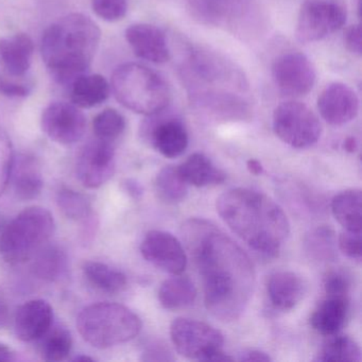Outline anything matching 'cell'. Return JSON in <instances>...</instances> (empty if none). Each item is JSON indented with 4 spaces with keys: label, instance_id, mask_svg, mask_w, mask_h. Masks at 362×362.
I'll return each mask as SVG.
<instances>
[{
    "label": "cell",
    "instance_id": "681fc988",
    "mask_svg": "<svg viewBox=\"0 0 362 362\" xmlns=\"http://www.w3.org/2000/svg\"><path fill=\"white\" fill-rule=\"evenodd\" d=\"M75 361H94V359L88 357V356H79V357L76 358Z\"/></svg>",
    "mask_w": 362,
    "mask_h": 362
},
{
    "label": "cell",
    "instance_id": "d6a6232c",
    "mask_svg": "<svg viewBox=\"0 0 362 362\" xmlns=\"http://www.w3.org/2000/svg\"><path fill=\"white\" fill-rule=\"evenodd\" d=\"M307 253L317 260L330 262L337 255V240L334 232L328 226L313 230L305 241Z\"/></svg>",
    "mask_w": 362,
    "mask_h": 362
},
{
    "label": "cell",
    "instance_id": "1f68e13d",
    "mask_svg": "<svg viewBox=\"0 0 362 362\" xmlns=\"http://www.w3.org/2000/svg\"><path fill=\"white\" fill-rule=\"evenodd\" d=\"M322 362H359L361 351L359 345L346 336H337L325 343L317 358Z\"/></svg>",
    "mask_w": 362,
    "mask_h": 362
},
{
    "label": "cell",
    "instance_id": "7bdbcfd3",
    "mask_svg": "<svg viewBox=\"0 0 362 362\" xmlns=\"http://www.w3.org/2000/svg\"><path fill=\"white\" fill-rule=\"evenodd\" d=\"M239 361H256V362H269L271 358L264 351H257V349H247L240 354L238 358Z\"/></svg>",
    "mask_w": 362,
    "mask_h": 362
},
{
    "label": "cell",
    "instance_id": "cb8c5ba5",
    "mask_svg": "<svg viewBox=\"0 0 362 362\" xmlns=\"http://www.w3.org/2000/svg\"><path fill=\"white\" fill-rule=\"evenodd\" d=\"M111 86L103 76L86 75L78 77L71 84L73 105L80 109H90L109 98Z\"/></svg>",
    "mask_w": 362,
    "mask_h": 362
},
{
    "label": "cell",
    "instance_id": "3957f363",
    "mask_svg": "<svg viewBox=\"0 0 362 362\" xmlns=\"http://www.w3.org/2000/svg\"><path fill=\"white\" fill-rule=\"evenodd\" d=\"M216 205L228 228L256 253L276 256L289 236L287 216L266 194L234 188L221 194Z\"/></svg>",
    "mask_w": 362,
    "mask_h": 362
},
{
    "label": "cell",
    "instance_id": "f546056e",
    "mask_svg": "<svg viewBox=\"0 0 362 362\" xmlns=\"http://www.w3.org/2000/svg\"><path fill=\"white\" fill-rule=\"evenodd\" d=\"M156 192L158 199L167 204H177L185 200L188 184L175 166H166L156 175Z\"/></svg>",
    "mask_w": 362,
    "mask_h": 362
},
{
    "label": "cell",
    "instance_id": "d6986e66",
    "mask_svg": "<svg viewBox=\"0 0 362 362\" xmlns=\"http://www.w3.org/2000/svg\"><path fill=\"white\" fill-rule=\"evenodd\" d=\"M10 180L14 194L22 201L37 198L43 189V177L39 163L28 154H20L13 158Z\"/></svg>",
    "mask_w": 362,
    "mask_h": 362
},
{
    "label": "cell",
    "instance_id": "8d00e7d4",
    "mask_svg": "<svg viewBox=\"0 0 362 362\" xmlns=\"http://www.w3.org/2000/svg\"><path fill=\"white\" fill-rule=\"evenodd\" d=\"M13 158L11 141L0 129V197L5 192L9 183Z\"/></svg>",
    "mask_w": 362,
    "mask_h": 362
},
{
    "label": "cell",
    "instance_id": "484cf974",
    "mask_svg": "<svg viewBox=\"0 0 362 362\" xmlns=\"http://www.w3.org/2000/svg\"><path fill=\"white\" fill-rule=\"evenodd\" d=\"M332 211L344 230L361 232L362 194L360 189H349L334 197Z\"/></svg>",
    "mask_w": 362,
    "mask_h": 362
},
{
    "label": "cell",
    "instance_id": "836d02e7",
    "mask_svg": "<svg viewBox=\"0 0 362 362\" xmlns=\"http://www.w3.org/2000/svg\"><path fill=\"white\" fill-rule=\"evenodd\" d=\"M93 129L96 139L113 143L124 132L126 120L116 110L107 109L94 118Z\"/></svg>",
    "mask_w": 362,
    "mask_h": 362
},
{
    "label": "cell",
    "instance_id": "52a82bcc",
    "mask_svg": "<svg viewBox=\"0 0 362 362\" xmlns=\"http://www.w3.org/2000/svg\"><path fill=\"white\" fill-rule=\"evenodd\" d=\"M56 224L47 209L33 206L16 216L0 238V254L10 264L33 258L52 238Z\"/></svg>",
    "mask_w": 362,
    "mask_h": 362
},
{
    "label": "cell",
    "instance_id": "c3c4849f",
    "mask_svg": "<svg viewBox=\"0 0 362 362\" xmlns=\"http://www.w3.org/2000/svg\"><path fill=\"white\" fill-rule=\"evenodd\" d=\"M343 148L349 153H354L358 149V141L355 137L349 136L343 143Z\"/></svg>",
    "mask_w": 362,
    "mask_h": 362
},
{
    "label": "cell",
    "instance_id": "74e56055",
    "mask_svg": "<svg viewBox=\"0 0 362 362\" xmlns=\"http://www.w3.org/2000/svg\"><path fill=\"white\" fill-rule=\"evenodd\" d=\"M351 279L343 271H332L324 279L326 296H349Z\"/></svg>",
    "mask_w": 362,
    "mask_h": 362
},
{
    "label": "cell",
    "instance_id": "f6af8a7d",
    "mask_svg": "<svg viewBox=\"0 0 362 362\" xmlns=\"http://www.w3.org/2000/svg\"><path fill=\"white\" fill-rule=\"evenodd\" d=\"M16 360V353L7 345L0 343V362H11Z\"/></svg>",
    "mask_w": 362,
    "mask_h": 362
},
{
    "label": "cell",
    "instance_id": "83f0119b",
    "mask_svg": "<svg viewBox=\"0 0 362 362\" xmlns=\"http://www.w3.org/2000/svg\"><path fill=\"white\" fill-rule=\"evenodd\" d=\"M33 257V271L37 279L56 281L66 272V254L57 245L42 247Z\"/></svg>",
    "mask_w": 362,
    "mask_h": 362
},
{
    "label": "cell",
    "instance_id": "5bb4252c",
    "mask_svg": "<svg viewBox=\"0 0 362 362\" xmlns=\"http://www.w3.org/2000/svg\"><path fill=\"white\" fill-rule=\"evenodd\" d=\"M42 129L52 141L61 145H71L83 137L86 117L75 105L52 103L42 116Z\"/></svg>",
    "mask_w": 362,
    "mask_h": 362
},
{
    "label": "cell",
    "instance_id": "ab89813d",
    "mask_svg": "<svg viewBox=\"0 0 362 362\" xmlns=\"http://www.w3.org/2000/svg\"><path fill=\"white\" fill-rule=\"evenodd\" d=\"M344 44L351 54L361 56V28L359 25H354L345 31Z\"/></svg>",
    "mask_w": 362,
    "mask_h": 362
},
{
    "label": "cell",
    "instance_id": "b9f144b4",
    "mask_svg": "<svg viewBox=\"0 0 362 362\" xmlns=\"http://www.w3.org/2000/svg\"><path fill=\"white\" fill-rule=\"evenodd\" d=\"M145 355L147 357L144 358V359L147 360V361H169V360H173L168 349L158 344L148 349Z\"/></svg>",
    "mask_w": 362,
    "mask_h": 362
},
{
    "label": "cell",
    "instance_id": "277c9868",
    "mask_svg": "<svg viewBox=\"0 0 362 362\" xmlns=\"http://www.w3.org/2000/svg\"><path fill=\"white\" fill-rule=\"evenodd\" d=\"M100 37L99 27L84 14H69L50 25L42 37L41 52L54 81L71 86L88 74Z\"/></svg>",
    "mask_w": 362,
    "mask_h": 362
},
{
    "label": "cell",
    "instance_id": "8fae6325",
    "mask_svg": "<svg viewBox=\"0 0 362 362\" xmlns=\"http://www.w3.org/2000/svg\"><path fill=\"white\" fill-rule=\"evenodd\" d=\"M272 78L279 92L286 96L300 97L313 90L317 76L313 63L305 54L288 52L273 63Z\"/></svg>",
    "mask_w": 362,
    "mask_h": 362
},
{
    "label": "cell",
    "instance_id": "44dd1931",
    "mask_svg": "<svg viewBox=\"0 0 362 362\" xmlns=\"http://www.w3.org/2000/svg\"><path fill=\"white\" fill-rule=\"evenodd\" d=\"M349 313V296H327L313 311L310 324L319 334L334 336L345 325Z\"/></svg>",
    "mask_w": 362,
    "mask_h": 362
},
{
    "label": "cell",
    "instance_id": "ee69618b",
    "mask_svg": "<svg viewBox=\"0 0 362 362\" xmlns=\"http://www.w3.org/2000/svg\"><path fill=\"white\" fill-rule=\"evenodd\" d=\"M9 320V307H8L7 303L0 298V328L7 327Z\"/></svg>",
    "mask_w": 362,
    "mask_h": 362
},
{
    "label": "cell",
    "instance_id": "8992f818",
    "mask_svg": "<svg viewBox=\"0 0 362 362\" xmlns=\"http://www.w3.org/2000/svg\"><path fill=\"white\" fill-rule=\"evenodd\" d=\"M77 327L92 346L109 349L134 339L141 332V321L124 305L98 303L80 313Z\"/></svg>",
    "mask_w": 362,
    "mask_h": 362
},
{
    "label": "cell",
    "instance_id": "5b68a950",
    "mask_svg": "<svg viewBox=\"0 0 362 362\" xmlns=\"http://www.w3.org/2000/svg\"><path fill=\"white\" fill-rule=\"evenodd\" d=\"M111 88L118 103L143 115L160 113L170 103V88L162 76L137 63L118 66L112 76Z\"/></svg>",
    "mask_w": 362,
    "mask_h": 362
},
{
    "label": "cell",
    "instance_id": "e0dca14e",
    "mask_svg": "<svg viewBox=\"0 0 362 362\" xmlns=\"http://www.w3.org/2000/svg\"><path fill=\"white\" fill-rule=\"evenodd\" d=\"M126 39L135 56L143 60L164 64L171 58L166 35L158 27L135 24L126 30Z\"/></svg>",
    "mask_w": 362,
    "mask_h": 362
},
{
    "label": "cell",
    "instance_id": "ffe728a7",
    "mask_svg": "<svg viewBox=\"0 0 362 362\" xmlns=\"http://www.w3.org/2000/svg\"><path fill=\"white\" fill-rule=\"evenodd\" d=\"M267 292L275 308L291 310L304 296L305 284L296 273L281 271L271 275L267 284Z\"/></svg>",
    "mask_w": 362,
    "mask_h": 362
},
{
    "label": "cell",
    "instance_id": "d590c367",
    "mask_svg": "<svg viewBox=\"0 0 362 362\" xmlns=\"http://www.w3.org/2000/svg\"><path fill=\"white\" fill-rule=\"evenodd\" d=\"M92 8L103 21L117 22L126 16L128 0H92Z\"/></svg>",
    "mask_w": 362,
    "mask_h": 362
},
{
    "label": "cell",
    "instance_id": "7a4b0ae2",
    "mask_svg": "<svg viewBox=\"0 0 362 362\" xmlns=\"http://www.w3.org/2000/svg\"><path fill=\"white\" fill-rule=\"evenodd\" d=\"M181 77L194 107L215 120L236 122L249 109L247 79L226 57L202 47H190Z\"/></svg>",
    "mask_w": 362,
    "mask_h": 362
},
{
    "label": "cell",
    "instance_id": "9c48e42d",
    "mask_svg": "<svg viewBox=\"0 0 362 362\" xmlns=\"http://www.w3.org/2000/svg\"><path fill=\"white\" fill-rule=\"evenodd\" d=\"M344 0H305L296 22V37L300 43H315L330 37L346 23Z\"/></svg>",
    "mask_w": 362,
    "mask_h": 362
},
{
    "label": "cell",
    "instance_id": "9a60e30c",
    "mask_svg": "<svg viewBox=\"0 0 362 362\" xmlns=\"http://www.w3.org/2000/svg\"><path fill=\"white\" fill-rule=\"evenodd\" d=\"M141 255L156 268L180 275L187 266V256L182 243L170 233L151 230L141 245Z\"/></svg>",
    "mask_w": 362,
    "mask_h": 362
},
{
    "label": "cell",
    "instance_id": "4fadbf2b",
    "mask_svg": "<svg viewBox=\"0 0 362 362\" xmlns=\"http://www.w3.org/2000/svg\"><path fill=\"white\" fill-rule=\"evenodd\" d=\"M150 115V119L143 124L144 139L165 158H175L182 156L188 147V132L179 118L162 115Z\"/></svg>",
    "mask_w": 362,
    "mask_h": 362
},
{
    "label": "cell",
    "instance_id": "60d3db41",
    "mask_svg": "<svg viewBox=\"0 0 362 362\" xmlns=\"http://www.w3.org/2000/svg\"><path fill=\"white\" fill-rule=\"evenodd\" d=\"M28 88L22 86V84L0 79V94L4 95V96L11 97V98H22V97L28 96Z\"/></svg>",
    "mask_w": 362,
    "mask_h": 362
},
{
    "label": "cell",
    "instance_id": "f1b7e54d",
    "mask_svg": "<svg viewBox=\"0 0 362 362\" xmlns=\"http://www.w3.org/2000/svg\"><path fill=\"white\" fill-rule=\"evenodd\" d=\"M83 272L88 281L100 291L114 294L122 292L127 287L126 275L103 262H86Z\"/></svg>",
    "mask_w": 362,
    "mask_h": 362
},
{
    "label": "cell",
    "instance_id": "6da1fadb",
    "mask_svg": "<svg viewBox=\"0 0 362 362\" xmlns=\"http://www.w3.org/2000/svg\"><path fill=\"white\" fill-rule=\"evenodd\" d=\"M183 234L202 277L207 310L221 321L238 319L249 305L255 286V271L249 256L205 220L186 222Z\"/></svg>",
    "mask_w": 362,
    "mask_h": 362
},
{
    "label": "cell",
    "instance_id": "bcb514c9",
    "mask_svg": "<svg viewBox=\"0 0 362 362\" xmlns=\"http://www.w3.org/2000/svg\"><path fill=\"white\" fill-rule=\"evenodd\" d=\"M247 167L252 175H260L264 173V167L260 164L259 160H254V158H251V160H247Z\"/></svg>",
    "mask_w": 362,
    "mask_h": 362
},
{
    "label": "cell",
    "instance_id": "f35d334b",
    "mask_svg": "<svg viewBox=\"0 0 362 362\" xmlns=\"http://www.w3.org/2000/svg\"><path fill=\"white\" fill-rule=\"evenodd\" d=\"M339 247L347 257L360 260L362 255L361 232L344 230L338 239Z\"/></svg>",
    "mask_w": 362,
    "mask_h": 362
},
{
    "label": "cell",
    "instance_id": "7402d4cb",
    "mask_svg": "<svg viewBox=\"0 0 362 362\" xmlns=\"http://www.w3.org/2000/svg\"><path fill=\"white\" fill-rule=\"evenodd\" d=\"M243 0H188L192 18L205 26L232 27Z\"/></svg>",
    "mask_w": 362,
    "mask_h": 362
},
{
    "label": "cell",
    "instance_id": "2e32d148",
    "mask_svg": "<svg viewBox=\"0 0 362 362\" xmlns=\"http://www.w3.org/2000/svg\"><path fill=\"white\" fill-rule=\"evenodd\" d=\"M320 115L332 126H343L351 122L359 111V99L346 84H329L317 98Z\"/></svg>",
    "mask_w": 362,
    "mask_h": 362
},
{
    "label": "cell",
    "instance_id": "ba28073f",
    "mask_svg": "<svg viewBox=\"0 0 362 362\" xmlns=\"http://www.w3.org/2000/svg\"><path fill=\"white\" fill-rule=\"evenodd\" d=\"M170 337L180 355L200 361H232L222 351L224 339L219 330L198 320L177 317L171 323Z\"/></svg>",
    "mask_w": 362,
    "mask_h": 362
},
{
    "label": "cell",
    "instance_id": "ac0fdd59",
    "mask_svg": "<svg viewBox=\"0 0 362 362\" xmlns=\"http://www.w3.org/2000/svg\"><path fill=\"white\" fill-rule=\"evenodd\" d=\"M54 322V309L44 300H33L23 304L14 317L16 337L25 342L39 340L49 330Z\"/></svg>",
    "mask_w": 362,
    "mask_h": 362
},
{
    "label": "cell",
    "instance_id": "d4e9b609",
    "mask_svg": "<svg viewBox=\"0 0 362 362\" xmlns=\"http://www.w3.org/2000/svg\"><path fill=\"white\" fill-rule=\"evenodd\" d=\"M177 169L184 181L196 187L219 185L226 179V173L202 153L192 154Z\"/></svg>",
    "mask_w": 362,
    "mask_h": 362
},
{
    "label": "cell",
    "instance_id": "30bf717a",
    "mask_svg": "<svg viewBox=\"0 0 362 362\" xmlns=\"http://www.w3.org/2000/svg\"><path fill=\"white\" fill-rule=\"evenodd\" d=\"M273 130L290 147L305 149L319 141L322 126L317 116L306 105L286 101L274 110Z\"/></svg>",
    "mask_w": 362,
    "mask_h": 362
},
{
    "label": "cell",
    "instance_id": "603a6c76",
    "mask_svg": "<svg viewBox=\"0 0 362 362\" xmlns=\"http://www.w3.org/2000/svg\"><path fill=\"white\" fill-rule=\"evenodd\" d=\"M35 44L28 35L18 33L0 40V58L8 73L21 77L30 69Z\"/></svg>",
    "mask_w": 362,
    "mask_h": 362
},
{
    "label": "cell",
    "instance_id": "7dc6e473",
    "mask_svg": "<svg viewBox=\"0 0 362 362\" xmlns=\"http://www.w3.org/2000/svg\"><path fill=\"white\" fill-rule=\"evenodd\" d=\"M127 192L132 197H139L143 194V189H141V185L136 182L129 180L126 183Z\"/></svg>",
    "mask_w": 362,
    "mask_h": 362
},
{
    "label": "cell",
    "instance_id": "4316f807",
    "mask_svg": "<svg viewBox=\"0 0 362 362\" xmlns=\"http://www.w3.org/2000/svg\"><path fill=\"white\" fill-rule=\"evenodd\" d=\"M196 298V286L188 277L175 275L166 279L158 291L160 305L169 310L192 306Z\"/></svg>",
    "mask_w": 362,
    "mask_h": 362
},
{
    "label": "cell",
    "instance_id": "7c38bea8",
    "mask_svg": "<svg viewBox=\"0 0 362 362\" xmlns=\"http://www.w3.org/2000/svg\"><path fill=\"white\" fill-rule=\"evenodd\" d=\"M76 171L86 187L94 189L107 183L115 173L113 143L96 139L86 144L78 156Z\"/></svg>",
    "mask_w": 362,
    "mask_h": 362
},
{
    "label": "cell",
    "instance_id": "4dcf8cb0",
    "mask_svg": "<svg viewBox=\"0 0 362 362\" xmlns=\"http://www.w3.org/2000/svg\"><path fill=\"white\" fill-rule=\"evenodd\" d=\"M41 339L42 357L46 361H63L71 354L73 338L67 328L52 326Z\"/></svg>",
    "mask_w": 362,
    "mask_h": 362
},
{
    "label": "cell",
    "instance_id": "e575fe53",
    "mask_svg": "<svg viewBox=\"0 0 362 362\" xmlns=\"http://www.w3.org/2000/svg\"><path fill=\"white\" fill-rule=\"evenodd\" d=\"M57 202L62 213L69 219H84L90 211V203L86 197L67 188L58 192Z\"/></svg>",
    "mask_w": 362,
    "mask_h": 362
}]
</instances>
